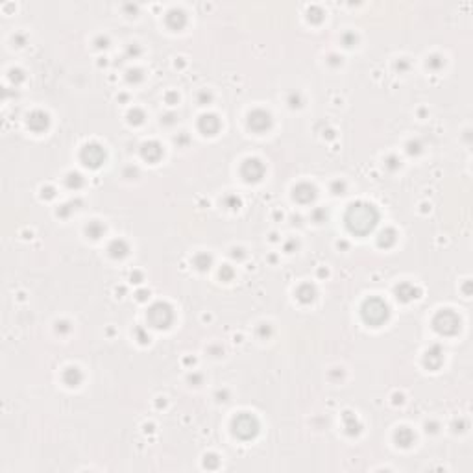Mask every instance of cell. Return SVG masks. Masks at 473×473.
<instances>
[{
    "mask_svg": "<svg viewBox=\"0 0 473 473\" xmlns=\"http://www.w3.org/2000/svg\"><path fill=\"white\" fill-rule=\"evenodd\" d=\"M128 116H130L131 124H140V122L145 121V113L140 111V109H133V111H131Z\"/></svg>",
    "mask_w": 473,
    "mask_h": 473,
    "instance_id": "obj_25",
    "label": "cell"
},
{
    "mask_svg": "<svg viewBox=\"0 0 473 473\" xmlns=\"http://www.w3.org/2000/svg\"><path fill=\"white\" fill-rule=\"evenodd\" d=\"M128 251H130V246H128V242L122 241V239H115V241L109 244V255H111L113 259H122V257L128 255Z\"/></svg>",
    "mask_w": 473,
    "mask_h": 473,
    "instance_id": "obj_17",
    "label": "cell"
},
{
    "mask_svg": "<svg viewBox=\"0 0 473 473\" xmlns=\"http://www.w3.org/2000/svg\"><path fill=\"white\" fill-rule=\"evenodd\" d=\"M344 187H346V185H344V183H340V181H337V183L333 185V191H335V194H342Z\"/></svg>",
    "mask_w": 473,
    "mask_h": 473,
    "instance_id": "obj_32",
    "label": "cell"
},
{
    "mask_svg": "<svg viewBox=\"0 0 473 473\" xmlns=\"http://www.w3.org/2000/svg\"><path fill=\"white\" fill-rule=\"evenodd\" d=\"M140 80H143V74H140V70H137V68H135V70H133V68H131V70H128V82H140Z\"/></svg>",
    "mask_w": 473,
    "mask_h": 473,
    "instance_id": "obj_26",
    "label": "cell"
},
{
    "mask_svg": "<svg viewBox=\"0 0 473 473\" xmlns=\"http://www.w3.org/2000/svg\"><path fill=\"white\" fill-rule=\"evenodd\" d=\"M80 159L85 167L89 169H98L102 167V163L106 161V150L102 148L98 143H89L82 148L80 152Z\"/></svg>",
    "mask_w": 473,
    "mask_h": 473,
    "instance_id": "obj_6",
    "label": "cell"
},
{
    "mask_svg": "<svg viewBox=\"0 0 473 473\" xmlns=\"http://www.w3.org/2000/svg\"><path fill=\"white\" fill-rule=\"evenodd\" d=\"M198 128L203 135H215L220 130V121L217 115H202L198 121Z\"/></svg>",
    "mask_w": 473,
    "mask_h": 473,
    "instance_id": "obj_11",
    "label": "cell"
},
{
    "mask_svg": "<svg viewBox=\"0 0 473 473\" xmlns=\"http://www.w3.org/2000/svg\"><path fill=\"white\" fill-rule=\"evenodd\" d=\"M241 174L248 183H255V181H259L265 176V164L259 159H255V157L246 159L241 167Z\"/></svg>",
    "mask_w": 473,
    "mask_h": 473,
    "instance_id": "obj_7",
    "label": "cell"
},
{
    "mask_svg": "<svg viewBox=\"0 0 473 473\" xmlns=\"http://www.w3.org/2000/svg\"><path fill=\"white\" fill-rule=\"evenodd\" d=\"M322 15H324V13H322V10H320V8H313V10H309V19L316 20V22H318V20H322Z\"/></svg>",
    "mask_w": 473,
    "mask_h": 473,
    "instance_id": "obj_27",
    "label": "cell"
},
{
    "mask_svg": "<svg viewBox=\"0 0 473 473\" xmlns=\"http://www.w3.org/2000/svg\"><path fill=\"white\" fill-rule=\"evenodd\" d=\"M22 78H25V76H22V73H20V70H11V73H10V80H11L13 83H15V82L19 83L20 80H22Z\"/></svg>",
    "mask_w": 473,
    "mask_h": 473,
    "instance_id": "obj_30",
    "label": "cell"
},
{
    "mask_svg": "<svg viewBox=\"0 0 473 473\" xmlns=\"http://www.w3.org/2000/svg\"><path fill=\"white\" fill-rule=\"evenodd\" d=\"M140 155H143L146 161H150V163H157V161L163 157V148H161L159 143L150 140V143H145V145H143V148H140Z\"/></svg>",
    "mask_w": 473,
    "mask_h": 473,
    "instance_id": "obj_10",
    "label": "cell"
},
{
    "mask_svg": "<svg viewBox=\"0 0 473 473\" xmlns=\"http://www.w3.org/2000/svg\"><path fill=\"white\" fill-rule=\"evenodd\" d=\"M433 327H435V331L438 335L453 337V335H457L460 331V318L453 313V311L444 309L435 316Z\"/></svg>",
    "mask_w": 473,
    "mask_h": 473,
    "instance_id": "obj_4",
    "label": "cell"
},
{
    "mask_svg": "<svg viewBox=\"0 0 473 473\" xmlns=\"http://www.w3.org/2000/svg\"><path fill=\"white\" fill-rule=\"evenodd\" d=\"M233 435L241 440H251L255 438L257 433H259V421H257L255 416L248 414V412H242V414L235 416L231 423Z\"/></svg>",
    "mask_w": 473,
    "mask_h": 473,
    "instance_id": "obj_3",
    "label": "cell"
},
{
    "mask_svg": "<svg viewBox=\"0 0 473 473\" xmlns=\"http://www.w3.org/2000/svg\"><path fill=\"white\" fill-rule=\"evenodd\" d=\"M212 263V257L207 255V253H198V255L194 257V266L198 268V270H209V266H211Z\"/></svg>",
    "mask_w": 473,
    "mask_h": 473,
    "instance_id": "obj_23",
    "label": "cell"
},
{
    "mask_svg": "<svg viewBox=\"0 0 473 473\" xmlns=\"http://www.w3.org/2000/svg\"><path fill=\"white\" fill-rule=\"evenodd\" d=\"M442 361H444V357H442V349H440V346H433L431 349H427V353H425V364H427L431 370L440 368Z\"/></svg>",
    "mask_w": 473,
    "mask_h": 473,
    "instance_id": "obj_13",
    "label": "cell"
},
{
    "mask_svg": "<svg viewBox=\"0 0 473 473\" xmlns=\"http://www.w3.org/2000/svg\"><path fill=\"white\" fill-rule=\"evenodd\" d=\"M344 423H346L348 435H357L359 431H361V425L357 423V418H355L351 412H346V414H344Z\"/></svg>",
    "mask_w": 473,
    "mask_h": 473,
    "instance_id": "obj_21",
    "label": "cell"
},
{
    "mask_svg": "<svg viewBox=\"0 0 473 473\" xmlns=\"http://www.w3.org/2000/svg\"><path fill=\"white\" fill-rule=\"evenodd\" d=\"M50 126V119L44 111H34L28 115V128L35 133H41Z\"/></svg>",
    "mask_w": 473,
    "mask_h": 473,
    "instance_id": "obj_9",
    "label": "cell"
},
{
    "mask_svg": "<svg viewBox=\"0 0 473 473\" xmlns=\"http://www.w3.org/2000/svg\"><path fill=\"white\" fill-rule=\"evenodd\" d=\"M205 466H209V468H217L218 466V460L215 455H209V457H205Z\"/></svg>",
    "mask_w": 473,
    "mask_h": 473,
    "instance_id": "obj_29",
    "label": "cell"
},
{
    "mask_svg": "<svg viewBox=\"0 0 473 473\" xmlns=\"http://www.w3.org/2000/svg\"><path fill=\"white\" fill-rule=\"evenodd\" d=\"M248 126H250L253 131H257V133H263V131L270 130L272 128L270 113L265 111V109H255V111H251L250 116H248Z\"/></svg>",
    "mask_w": 473,
    "mask_h": 473,
    "instance_id": "obj_8",
    "label": "cell"
},
{
    "mask_svg": "<svg viewBox=\"0 0 473 473\" xmlns=\"http://www.w3.org/2000/svg\"><path fill=\"white\" fill-rule=\"evenodd\" d=\"M344 41H346V46H351V44L357 41V37H355L353 34H346L344 35Z\"/></svg>",
    "mask_w": 473,
    "mask_h": 473,
    "instance_id": "obj_31",
    "label": "cell"
},
{
    "mask_svg": "<svg viewBox=\"0 0 473 473\" xmlns=\"http://www.w3.org/2000/svg\"><path fill=\"white\" fill-rule=\"evenodd\" d=\"M361 316L368 325H381L388 318V305L381 298H368L361 307Z\"/></svg>",
    "mask_w": 473,
    "mask_h": 473,
    "instance_id": "obj_2",
    "label": "cell"
},
{
    "mask_svg": "<svg viewBox=\"0 0 473 473\" xmlns=\"http://www.w3.org/2000/svg\"><path fill=\"white\" fill-rule=\"evenodd\" d=\"M167 25L172 30H181L187 25V17H185V13L181 10H172L167 15Z\"/></svg>",
    "mask_w": 473,
    "mask_h": 473,
    "instance_id": "obj_14",
    "label": "cell"
},
{
    "mask_svg": "<svg viewBox=\"0 0 473 473\" xmlns=\"http://www.w3.org/2000/svg\"><path fill=\"white\" fill-rule=\"evenodd\" d=\"M65 183H67L68 188H80L83 185V178H82V174H78V172H70V174L67 176V179H65Z\"/></svg>",
    "mask_w": 473,
    "mask_h": 473,
    "instance_id": "obj_24",
    "label": "cell"
},
{
    "mask_svg": "<svg viewBox=\"0 0 473 473\" xmlns=\"http://www.w3.org/2000/svg\"><path fill=\"white\" fill-rule=\"evenodd\" d=\"M85 231H87V235L91 236V239H100V236L104 235V231H106V227L102 226L100 222H97V220H92V222H89V226L85 227Z\"/></svg>",
    "mask_w": 473,
    "mask_h": 473,
    "instance_id": "obj_22",
    "label": "cell"
},
{
    "mask_svg": "<svg viewBox=\"0 0 473 473\" xmlns=\"http://www.w3.org/2000/svg\"><path fill=\"white\" fill-rule=\"evenodd\" d=\"M82 379H83L82 372H80V368H76V366L67 368L65 373H63V381L67 383L68 386H78L82 383Z\"/></svg>",
    "mask_w": 473,
    "mask_h": 473,
    "instance_id": "obj_18",
    "label": "cell"
},
{
    "mask_svg": "<svg viewBox=\"0 0 473 473\" xmlns=\"http://www.w3.org/2000/svg\"><path fill=\"white\" fill-rule=\"evenodd\" d=\"M377 244L381 248H390L392 244H396V231H394V229H385V231H381V235L377 239Z\"/></svg>",
    "mask_w": 473,
    "mask_h": 473,
    "instance_id": "obj_20",
    "label": "cell"
},
{
    "mask_svg": "<svg viewBox=\"0 0 473 473\" xmlns=\"http://www.w3.org/2000/svg\"><path fill=\"white\" fill-rule=\"evenodd\" d=\"M396 296L401 301H411V299L418 298V289H414L411 283H399L396 287Z\"/></svg>",
    "mask_w": 473,
    "mask_h": 473,
    "instance_id": "obj_16",
    "label": "cell"
},
{
    "mask_svg": "<svg viewBox=\"0 0 473 473\" xmlns=\"http://www.w3.org/2000/svg\"><path fill=\"white\" fill-rule=\"evenodd\" d=\"M220 277H222L224 281H229L233 277V270L229 268V266H224L222 270H220Z\"/></svg>",
    "mask_w": 473,
    "mask_h": 473,
    "instance_id": "obj_28",
    "label": "cell"
},
{
    "mask_svg": "<svg viewBox=\"0 0 473 473\" xmlns=\"http://www.w3.org/2000/svg\"><path fill=\"white\" fill-rule=\"evenodd\" d=\"M394 438H396V444L401 445V447H409V445L414 444V433H412L409 427H399V429L396 431V435H394Z\"/></svg>",
    "mask_w": 473,
    "mask_h": 473,
    "instance_id": "obj_15",
    "label": "cell"
},
{
    "mask_svg": "<svg viewBox=\"0 0 473 473\" xmlns=\"http://www.w3.org/2000/svg\"><path fill=\"white\" fill-rule=\"evenodd\" d=\"M314 296H316V290H314V287L309 285V283L301 285L298 289V292H296V298H298L301 303H311L314 299Z\"/></svg>",
    "mask_w": 473,
    "mask_h": 473,
    "instance_id": "obj_19",
    "label": "cell"
},
{
    "mask_svg": "<svg viewBox=\"0 0 473 473\" xmlns=\"http://www.w3.org/2000/svg\"><path fill=\"white\" fill-rule=\"evenodd\" d=\"M316 198V188L311 183H299L294 187V200L299 203H311Z\"/></svg>",
    "mask_w": 473,
    "mask_h": 473,
    "instance_id": "obj_12",
    "label": "cell"
},
{
    "mask_svg": "<svg viewBox=\"0 0 473 473\" xmlns=\"http://www.w3.org/2000/svg\"><path fill=\"white\" fill-rule=\"evenodd\" d=\"M429 65H431L433 68H438L440 65H444V61H435V58H431V59H429Z\"/></svg>",
    "mask_w": 473,
    "mask_h": 473,
    "instance_id": "obj_33",
    "label": "cell"
},
{
    "mask_svg": "<svg viewBox=\"0 0 473 473\" xmlns=\"http://www.w3.org/2000/svg\"><path fill=\"white\" fill-rule=\"evenodd\" d=\"M346 226L351 233L355 235H368L370 231H373V227L379 222V212L373 207L372 203H364V202H357L351 203L346 211Z\"/></svg>",
    "mask_w": 473,
    "mask_h": 473,
    "instance_id": "obj_1",
    "label": "cell"
},
{
    "mask_svg": "<svg viewBox=\"0 0 473 473\" xmlns=\"http://www.w3.org/2000/svg\"><path fill=\"white\" fill-rule=\"evenodd\" d=\"M150 325L157 329H167L172 322H174V313H172V307L169 303H154L150 307L148 314H146Z\"/></svg>",
    "mask_w": 473,
    "mask_h": 473,
    "instance_id": "obj_5",
    "label": "cell"
}]
</instances>
